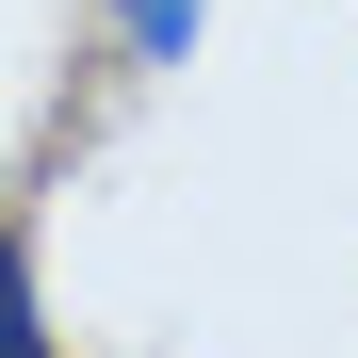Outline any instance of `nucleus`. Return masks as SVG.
<instances>
[{
	"mask_svg": "<svg viewBox=\"0 0 358 358\" xmlns=\"http://www.w3.org/2000/svg\"><path fill=\"white\" fill-rule=\"evenodd\" d=\"M196 33H212V0H114V49L131 66H196Z\"/></svg>",
	"mask_w": 358,
	"mask_h": 358,
	"instance_id": "nucleus-1",
	"label": "nucleus"
},
{
	"mask_svg": "<svg viewBox=\"0 0 358 358\" xmlns=\"http://www.w3.org/2000/svg\"><path fill=\"white\" fill-rule=\"evenodd\" d=\"M0 358H66V342H49V293H33V245H17V228H0Z\"/></svg>",
	"mask_w": 358,
	"mask_h": 358,
	"instance_id": "nucleus-2",
	"label": "nucleus"
}]
</instances>
